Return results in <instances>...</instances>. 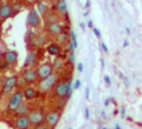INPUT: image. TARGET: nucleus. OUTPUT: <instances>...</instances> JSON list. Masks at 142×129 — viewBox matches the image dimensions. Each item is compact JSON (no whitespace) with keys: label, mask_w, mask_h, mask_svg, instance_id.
<instances>
[{"label":"nucleus","mask_w":142,"mask_h":129,"mask_svg":"<svg viewBox=\"0 0 142 129\" xmlns=\"http://www.w3.org/2000/svg\"><path fill=\"white\" fill-rule=\"evenodd\" d=\"M60 80L59 78V75L53 72L52 75H50L49 77L42 79V80H39L38 84H37V88L40 91L41 93H49L53 90L55 86L57 85V82Z\"/></svg>","instance_id":"nucleus-1"},{"label":"nucleus","mask_w":142,"mask_h":129,"mask_svg":"<svg viewBox=\"0 0 142 129\" xmlns=\"http://www.w3.org/2000/svg\"><path fill=\"white\" fill-rule=\"evenodd\" d=\"M24 100L23 95H22V90H16L10 95L9 100L7 103V106H6V111L8 114H15L16 110L18 109L20 105L22 103V101Z\"/></svg>","instance_id":"nucleus-2"},{"label":"nucleus","mask_w":142,"mask_h":129,"mask_svg":"<svg viewBox=\"0 0 142 129\" xmlns=\"http://www.w3.org/2000/svg\"><path fill=\"white\" fill-rule=\"evenodd\" d=\"M42 17H41L39 12L37 11L36 8H31L27 14L26 18V26L28 29H41L42 27Z\"/></svg>","instance_id":"nucleus-3"},{"label":"nucleus","mask_w":142,"mask_h":129,"mask_svg":"<svg viewBox=\"0 0 142 129\" xmlns=\"http://www.w3.org/2000/svg\"><path fill=\"white\" fill-rule=\"evenodd\" d=\"M19 82V78L18 76L13 75V76H9L7 78H5L2 82H1V87H0V95L1 96H8L11 95L13 92L16 88H17V85Z\"/></svg>","instance_id":"nucleus-4"},{"label":"nucleus","mask_w":142,"mask_h":129,"mask_svg":"<svg viewBox=\"0 0 142 129\" xmlns=\"http://www.w3.org/2000/svg\"><path fill=\"white\" fill-rule=\"evenodd\" d=\"M28 118H29V121L31 124V127L39 126V125L44 124L46 112L42 109H40V108H38V109H32L28 114Z\"/></svg>","instance_id":"nucleus-5"},{"label":"nucleus","mask_w":142,"mask_h":129,"mask_svg":"<svg viewBox=\"0 0 142 129\" xmlns=\"http://www.w3.org/2000/svg\"><path fill=\"white\" fill-rule=\"evenodd\" d=\"M61 117H62V111L59 109H53L50 110L46 114V120L44 124L49 127L50 129H55L57 127V125L59 124Z\"/></svg>","instance_id":"nucleus-6"},{"label":"nucleus","mask_w":142,"mask_h":129,"mask_svg":"<svg viewBox=\"0 0 142 129\" xmlns=\"http://www.w3.org/2000/svg\"><path fill=\"white\" fill-rule=\"evenodd\" d=\"M21 78L22 81L26 86H33V85L38 84V76H37L36 68H27V69H22L21 71Z\"/></svg>","instance_id":"nucleus-7"},{"label":"nucleus","mask_w":142,"mask_h":129,"mask_svg":"<svg viewBox=\"0 0 142 129\" xmlns=\"http://www.w3.org/2000/svg\"><path fill=\"white\" fill-rule=\"evenodd\" d=\"M37 76H38V80H42V79L49 77L50 75L53 74V66L51 62H44L36 67Z\"/></svg>","instance_id":"nucleus-8"},{"label":"nucleus","mask_w":142,"mask_h":129,"mask_svg":"<svg viewBox=\"0 0 142 129\" xmlns=\"http://www.w3.org/2000/svg\"><path fill=\"white\" fill-rule=\"evenodd\" d=\"M52 92H53V96H55V98L67 100V79H65V80H61L60 79V80L57 82V85L55 86Z\"/></svg>","instance_id":"nucleus-9"},{"label":"nucleus","mask_w":142,"mask_h":129,"mask_svg":"<svg viewBox=\"0 0 142 129\" xmlns=\"http://www.w3.org/2000/svg\"><path fill=\"white\" fill-rule=\"evenodd\" d=\"M18 52L13 49H9L2 52L1 58L5 60V62L9 66V67H15L16 64H18Z\"/></svg>","instance_id":"nucleus-10"},{"label":"nucleus","mask_w":142,"mask_h":129,"mask_svg":"<svg viewBox=\"0 0 142 129\" xmlns=\"http://www.w3.org/2000/svg\"><path fill=\"white\" fill-rule=\"evenodd\" d=\"M16 14L13 11V8L12 5L10 2H3L2 5L0 6V18H1V21H6V20L10 19V18H13Z\"/></svg>","instance_id":"nucleus-11"},{"label":"nucleus","mask_w":142,"mask_h":129,"mask_svg":"<svg viewBox=\"0 0 142 129\" xmlns=\"http://www.w3.org/2000/svg\"><path fill=\"white\" fill-rule=\"evenodd\" d=\"M38 51L37 50H29L27 53L26 58H24L23 64H22V69H27V68H34L37 61H38Z\"/></svg>","instance_id":"nucleus-12"},{"label":"nucleus","mask_w":142,"mask_h":129,"mask_svg":"<svg viewBox=\"0 0 142 129\" xmlns=\"http://www.w3.org/2000/svg\"><path fill=\"white\" fill-rule=\"evenodd\" d=\"M66 29V27L62 24L59 22H53V24H49L44 26V31H46L48 35L53 37H57L58 35H60L61 32H63Z\"/></svg>","instance_id":"nucleus-13"},{"label":"nucleus","mask_w":142,"mask_h":129,"mask_svg":"<svg viewBox=\"0 0 142 129\" xmlns=\"http://www.w3.org/2000/svg\"><path fill=\"white\" fill-rule=\"evenodd\" d=\"M40 93L41 92L38 90V88H36L34 86H26L22 89V95H23V98L26 101L33 100V99H36Z\"/></svg>","instance_id":"nucleus-14"},{"label":"nucleus","mask_w":142,"mask_h":129,"mask_svg":"<svg viewBox=\"0 0 142 129\" xmlns=\"http://www.w3.org/2000/svg\"><path fill=\"white\" fill-rule=\"evenodd\" d=\"M46 43H47V37L44 36V35L38 34L37 38L34 39L32 42L27 43V46H28V49H29V50H38V49L44 47Z\"/></svg>","instance_id":"nucleus-15"},{"label":"nucleus","mask_w":142,"mask_h":129,"mask_svg":"<svg viewBox=\"0 0 142 129\" xmlns=\"http://www.w3.org/2000/svg\"><path fill=\"white\" fill-rule=\"evenodd\" d=\"M53 10L60 17H66L68 14V7L66 0H55V5H53Z\"/></svg>","instance_id":"nucleus-16"},{"label":"nucleus","mask_w":142,"mask_h":129,"mask_svg":"<svg viewBox=\"0 0 142 129\" xmlns=\"http://www.w3.org/2000/svg\"><path fill=\"white\" fill-rule=\"evenodd\" d=\"M62 48L59 43L57 42H50L46 46V51L49 53L50 56H53V57H59L62 53Z\"/></svg>","instance_id":"nucleus-17"},{"label":"nucleus","mask_w":142,"mask_h":129,"mask_svg":"<svg viewBox=\"0 0 142 129\" xmlns=\"http://www.w3.org/2000/svg\"><path fill=\"white\" fill-rule=\"evenodd\" d=\"M15 127H16V129H30L31 128V124L29 121L28 116H19V117H16Z\"/></svg>","instance_id":"nucleus-18"},{"label":"nucleus","mask_w":142,"mask_h":129,"mask_svg":"<svg viewBox=\"0 0 142 129\" xmlns=\"http://www.w3.org/2000/svg\"><path fill=\"white\" fill-rule=\"evenodd\" d=\"M70 30L71 29L69 27L67 28V30L65 29L63 32H61L60 35H58V36L55 37V42L59 43L61 47H67L68 42L70 41Z\"/></svg>","instance_id":"nucleus-19"},{"label":"nucleus","mask_w":142,"mask_h":129,"mask_svg":"<svg viewBox=\"0 0 142 129\" xmlns=\"http://www.w3.org/2000/svg\"><path fill=\"white\" fill-rule=\"evenodd\" d=\"M60 16H59L57 12L55 11V10H50V11L48 12V14H47L46 17L44 18V26L46 25H49V24H53V22H59V20H60Z\"/></svg>","instance_id":"nucleus-20"},{"label":"nucleus","mask_w":142,"mask_h":129,"mask_svg":"<svg viewBox=\"0 0 142 129\" xmlns=\"http://www.w3.org/2000/svg\"><path fill=\"white\" fill-rule=\"evenodd\" d=\"M30 112V107L29 105L27 103L26 100L22 101V103L18 107V109L16 110V112L13 114V115L16 116V117H19V116H28V114Z\"/></svg>","instance_id":"nucleus-21"},{"label":"nucleus","mask_w":142,"mask_h":129,"mask_svg":"<svg viewBox=\"0 0 142 129\" xmlns=\"http://www.w3.org/2000/svg\"><path fill=\"white\" fill-rule=\"evenodd\" d=\"M36 9H37V11L39 12V14H40L41 17H42V19H44L47 14H48V12L50 11V9H49V6L47 5V3L42 2V1H38V2H37Z\"/></svg>","instance_id":"nucleus-22"},{"label":"nucleus","mask_w":142,"mask_h":129,"mask_svg":"<svg viewBox=\"0 0 142 129\" xmlns=\"http://www.w3.org/2000/svg\"><path fill=\"white\" fill-rule=\"evenodd\" d=\"M38 36V32H37L34 29H28L26 32V36H24V41L26 43H30L34 40Z\"/></svg>","instance_id":"nucleus-23"},{"label":"nucleus","mask_w":142,"mask_h":129,"mask_svg":"<svg viewBox=\"0 0 142 129\" xmlns=\"http://www.w3.org/2000/svg\"><path fill=\"white\" fill-rule=\"evenodd\" d=\"M11 5H12V8H13V11H15V14L19 13V12L22 11V9H23V5H22L20 1H18V0L12 1Z\"/></svg>","instance_id":"nucleus-24"},{"label":"nucleus","mask_w":142,"mask_h":129,"mask_svg":"<svg viewBox=\"0 0 142 129\" xmlns=\"http://www.w3.org/2000/svg\"><path fill=\"white\" fill-rule=\"evenodd\" d=\"M70 40L72 41V43L75 45V47H76V49L78 48V40H77V34H76L75 31L71 29L70 30Z\"/></svg>","instance_id":"nucleus-25"},{"label":"nucleus","mask_w":142,"mask_h":129,"mask_svg":"<svg viewBox=\"0 0 142 129\" xmlns=\"http://www.w3.org/2000/svg\"><path fill=\"white\" fill-rule=\"evenodd\" d=\"M75 50H76L75 45L72 43V41L70 40L69 42H68L67 47H66V51H67V53H70V52H75Z\"/></svg>","instance_id":"nucleus-26"},{"label":"nucleus","mask_w":142,"mask_h":129,"mask_svg":"<svg viewBox=\"0 0 142 129\" xmlns=\"http://www.w3.org/2000/svg\"><path fill=\"white\" fill-rule=\"evenodd\" d=\"M67 60H68V62H69L70 64H75V62H76V55H75V52H70V53H67Z\"/></svg>","instance_id":"nucleus-27"},{"label":"nucleus","mask_w":142,"mask_h":129,"mask_svg":"<svg viewBox=\"0 0 142 129\" xmlns=\"http://www.w3.org/2000/svg\"><path fill=\"white\" fill-rule=\"evenodd\" d=\"M119 114H120V118H121V119H124V118H125V114H127V109H125L124 106L120 107V109H119Z\"/></svg>","instance_id":"nucleus-28"},{"label":"nucleus","mask_w":142,"mask_h":129,"mask_svg":"<svg viewBox=\"0 0 142 129\" xmlns=\"http://www.w3.org/2000/svg\"><path fill=\"white\" fill-rule=\"evenodd\" d=\"M8 67H9V66H8V64L5 62V60H3L2 58H0V71H3V70H6Z\"/></svg>","instance_id":"nucleus-29"},{"label":"nucleus","mask_w":142,"mask_h":129,"mask_svg":"<svg viewBox=\"0 0 142 129\" xmlns=\"http://www.w3.org/2000/svg\"><path fill=\"white\" fill-rule=\"evenodd\" d=\"M99 46H100V49H101V51H103L104 53H107L109 51L108 47H107V45L103 42V41H100V43H99Z\"/></svg>","instance_id":"nucleus-30"},{"label":"nucleus","mask_w":142,"mask_h":129,"mask_svg":"<svg viewBox=\"0 0 142 129\" xmlns=\"http://www.w3.org/2000/svg\"><path fill=\"white\" fill-rule=\"evenodd\" d=\"M92 32H93V35L96 36V38H98V39L101 38V32H100V30H99L98 28L93 27V28H92Z\"/></svg>","instance_id":"nucleus-31"},{"label":"nucleus","mask_w":142,"mask_h":129,"mask_svg":"<svg viewBox=\"0 0 142 129\" xmlns=\"http://www.w3.org/2000/svg\"><path fill=\"white\" fill-rule=\"evenodd\" d=\"M81 87V80L80 79H76V81H73V89L78 90Z\"/></svg>","instance_id":"nucleus-32"},{"label":"nucleus","mask_w":142,"mask_h":129,"mask_svg":"<svg viewBox=\"0 0 142 129\" xmlns=\"http://www.w3.org/2000/svg\"><path fill=\"white\" fill-rule=\"evenodd\" d=\"M103 81L108 87L111 86V78L108 76V75H104V76H103Z\"/></svg>","instance_id":"nucleus-33"},{"label":"nucleus","mask_w":142,"mask_h":129,"mask_svg":"<svg viewBox=\"0 0 142 129\" xmlns=\"http://www.w3.org/2000/svg\"><path fill=\"white\" fill-rule=\"evenodd\" d=\"M84 70V64H82V62H79V64H77V71L79 72V74H82Z\"/></svg>","instance_id":"nucleus-34"},{"label":"nucleus","mask_w":142,"mask_h":129,"mask_svg":"<svg viewBox=\"0 0 142 129\" xmlns=\"http://www.w3.org/2000/svg\"><path fill=\"white\" fill-rule=\"evenodd\" d=\"M83 117H84V119H86V120H88L90 118V110H89V108H84V110H83Z\"/></svg>","instance_id":"nucleus-35"},{"label":"nucleus","mask_w":142,"mask_h":129,"mask_svg":"<svg viewBox=\"0 0 142 129\" xmlns=\"http://www.w3.org/2000/svg\"><path fill=\"white\" fill-rule=\"evenodd\" d=\"M32 129H50L46 124H42V125H39V126L36 127H32Z\"/></svg>","instance_id":"nucleus-36"},{"label":"nucleus","mask_w":142,"mask_h":129,"mask_svg":"<svg viewBox=\"0 0 142 129\" xmlns=\"http://www.w3.org/2000/svg\"><path fill=\"white\" fill-rule=\"evenodd\" d=\"M122 80H123V84H124L125 88H129V87H130V82H129V79H128V77H124Z\"/></svg>","instance_id":"nucleus-37"},{"label":"nucleus","mask_w":142,"mask_h":129,"mask_svg":"<svg viewBox=\"0 0 142 129\" xmlns=\"http://www.w3.org/2000/svg\"><path fill=\"white\" fill-rule=\"evenodd\" d=\"M84 95H86V99H87V100H89V99H90V88H89V87H87V88H86Z\"/></svg>","instance_id":"nucleus-38"},{"label":"nucleus","mask_w":142,"mask_h":129,"mask_svg":"<svg viewBox=\"0 0 142 129\" xmlns=\"http://www.w3.org/2000/svg\"><path fill=\"white\" fill-rule=\"evenodd\" d=\"M87 27H88L89 29H92V28H93V20H88Z\"/></svg>","instance_id":"nucleus-39"},{"label":"nucleus","mask_w":142,"mask_h":129,"mask_svg":"<svg viewBox=\"0 0 142 129\" xmlns=\"http://www.w3.org/2000/svg\"><path fill=\"white\" fill-rule=\"evenodd\" d=\"M110 103H111V98H107L106 100H104V107H109V105H110Z\"/></svg>","instance_id":"nucleus-40"},{"label":"nucleus","mask_w":142,"mask_h":129,"mask_svg":"<svg viewBox=\"0 0 142 129\" xmlns=\"http://www.w3.org/2000/svg\"><path fill=\"white\" fill-rule=\"evenodd\" d=\"M90 6H91V1H90V0H87V2H86V5H84V9L89 10Z\"/></svg>","instance_id":"nucleus-41"},{"label":"nucleus","mask_w":142,"mask_h":129,"mask_svg":"<svg viewBox=\"0 0 142 129\" xmlns=\"http://www.w3.org/2000/svg\"><path fill=\"white\" fill-rule=\"evenodd\" d=\"M79 27H80V28H81V30H86V28H87V25H86V24H84V22H80V24H79Z\"/></svg>","instance_id":"nucleus-42"},{"label":"nucleus","mask_w":142,"mask_h":129,"mask_svg":"<svg viewBox=\"0 0 142 129\" xmlns=\"http://www.w3.org/2000/svg\"><path fill=\"white\" fill-rule=\"evenodd\" d=\"M129 40H128V39H124V40H123V43H122V47L123 48H127L128 46H129Z\"/></svg>","instance_id":"nucleus-43"},{"label":"nucleus","mask_w":142,"mask_h":129,"mask_svg":"<svg viewBox=\"0 0 142 129\" xmlns=\"http://www.w3.org/2000/svg\"><path fill=\"white\" fill-rule=\"evenodd\" d=\"M100 116H101L102 119H106V118H107V112L104 111V110H102V111L100 112Z\"/></svg>","instance_id":"nucleus-44"},{"label":"nucleus","mask_w":142,"mask_h":129,"mask_svg":"<svg viewBox=\"0 0 142 129\" xmlns=\"http://www.w3.org/2000/svg\"><path fill=\"white\" fill-rule=\"evenodd\" d=\"M100 64H101V68L103 69L104 66H106V64H104V60H103V58H101V59H100Z\"/></svg>","instance_id":"nucleus-45"},{"label":"nucleus","mask_w":142,"mask_h":129,"mask_svg":"<svg viewBox=\"0 0 142 129\" xmlns=\"http://www.w3.org/2000/svg\"><path fill=\"white\" fill-rule=\"evenodd\" d=\"M124 77H125V76H124V75H123V72H121V71L119 72V78H120L121 80H122V79L124 78Z\"/></svg>","instance_id":"nucleus-46"},{"label":"nucleus","mask_w":142,"mask_h":129,"mask_svg":"<svg viewBox=\"0 0 142 129\" xmlns=\"http://www.w3.org/2000/svg\"><path fill=\"white\" fill-rule=\"evenodd\" d=\"M125 32H127V35H130L131 34V29L128 27V28H125Z\"/></svg>","instance_id":"nucleus-47"},{"label":"nucleus","mask_w":142,"mask_h":129,"mask_svg":"<svg viewBox=\"0 0 142 129\" xmlns=\"http://www.w3.org/2000/svg\"><path fill=\"white\" fill-rule=\"evenodd\" d=\"M113 129H122V128H121V126H120L119 124H117L116 126H114V128H113Z\"/></svg>","instance_id":"nucleus-48"},{"label":"nucleus","mask_w":142,"mask_h":129,"mask_svg":"<svg viewBox=\"0 0 142 129\" xmlns=\"http://www.w3.org/2000/svg\"><path fill=\"white\" fill-rule=\"evenodd\" d=\"M89 13H90V11H89V10H87V11L83 13V16H84V17H87V16H89Z\"/></svg>","instance_id":"nucleus-49"},{"label":"nucleus","mask_w":142,"mask_h":129,"mask_svg":"<svg viewBox=\"0 0 142 129\" xmlns=\"http://www.w3.org/2000/svg\"><path fill=\"white\" fill-rule=\"evenodd\" d=\"M127 120H128V121H133V118L129 116V117H127Z\"/></svg>","instance_id":"nucleus-50"},{"label":"nucleus","mask_w":142,"mask_h":129,"mask_svg":"<svg viewBox=\"0 0 142 129\" xmlns=\"http://www.w3.org/2000/svg\"><path fill=\"white\" fill-rule=\"evenodd\" d=\"M118 112H119V109H116V110H114V111H113V115H117Z\"/></svg>","instance_id":"nucleus-51"},{"label":"nucleus","mask_w":142,"mask_h":129,"mask_svg":"<svg viewBox=\"0 0 142 129\" xmlns=\"http://www.w3.org/2000/svg\"><path fill=\"white\" fill-rule=\"evenodd\" d=\"M2 3H3V0H0V6L2 5Z\"/></svg>","instance_id":"nucleus-52"},{"label":"nucleus","mask_w":142,"mask_h":129,"mask_svg":"<svg viewBox=\"0 0 142 129\" xmlns=\"http://www.w3.org/2000/svg\"><path fill=\"white\" fill-rule=\"evenodd\" d=\"M101 129H108V128H107V127H102Z\"/></svg>","instance_id":"nucleus-53"},{"label":"nucleus","mask_w":142,"mask_h":129,"mask_svg":"<svg viewBox=\"0 0 142 129\" xmlns=\"http://www.w3.org/2000/svg\"><path fill=\"white\" fill-rule=\"evenodd\" d=\"M67 129H73V128H72V127H69V128H67Z\"/></svg>","instance_id":"nucleus-54"},{"label":"nucleus","mask_w":142,"mask_h":129,"mask_svg":"<svg viewBox=\"0 0 142 129\" xmlns=\"http://www.w3.org/2000/svg\"><path fill=\"white\" fill-rule=\"evenodd\" d=\"M8 1H15V0H8Z\"/></svg>","instance_id":"nucleus-55"},{"label":"nucleus","mask_w":142,"mask_h":129,"mask_svg":"<svg viewBox=\"0 0 142 129\" xmlns=\"http://www.w3.org/2000/svg\"><path fill=\"white\" fill-rule=\"evenodd\" d=\"M0 22H1V18H0Z\"/></svg>","instance_id":"nucleus-56"},{"label":"nucleus","mask_w":142,"mask_h":129,"mask_svg":"<svg viewBox=\"0 0 142 129\" xmlns=\"http://www.w3.org/2000/svg\"><path fill=\"white\" fill-rule=\"evenodd\" d=\"M141 109H142V105H141Z\"/></svg>","instance_id":"nucleus-57"}]
</instances>
